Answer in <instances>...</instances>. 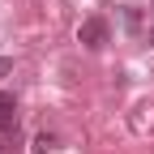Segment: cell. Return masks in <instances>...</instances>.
<instances>
[{"instance_id": "6da1fadb", "label": "cell", "mask_w": 154, "mask_h": 154, "mask_svg": "<svg viewBox=\"0 0 154 154\" xmlns=\"http://www.w3.org/2000/svg\"><path fill=\"white\" fill-rule=\"evenodd\" d=\"M107 34H111V26H107V17H86L82 26H77V43H82L86 51H99V47H107Z\"/></svg>"}, {"instance_id": "7a4b0ae2", "label": "cell", "mask_w": 154, "mask_h": 154, "mask_svg": "<svg viewBox=\"0 0 154 154\" xmlns=\"http://www.w3.org/2000/svg\"><path fill=\"white\" fill-rule=\"evenodd\" d=\"M0 128H17V99L0 90Z\"/></svg>"}, {"instance_id": "3957f363", "label": "cell", "mask_w": 154, "mask_h": 154, "mask_svg": "<svg viewBox=\"0 0 154 154\" xmlns=\"http://www.w3.org/2000/svg\"><path fill=\"white\" fill-rule=\"evenodd\" d=\"M17 150H22L17 128H0V154H17Z\"/></svg>"}, {"instance_id": "277c9868", "label": "cell", "mask_w": 154, "mask_h": 154, "mask_svg": "<svg viewBox=\"0 0 154 154\" xmlns=\"http://www.w3.org/2000/svg\"><path fill=\"white\" fill-rule=\"evenodd\" d=\"M34 150L38 154H51L56 150V137H51V133H38V137H34Z\"/></svg>"}, {"instance_id": "5b68a950", "label": "cell", "mask_w": 154, "mask_h": 154, "mask_svg": "<svg viewBox=\"0 0 154 154\" xmlns=\"http://www.w3.org/2000/svg\"><path fill=\"white\" fill-rule=\"evenodd\" d=\"M13 73V60H9V56H0V77H9Z\"/></svg>"}, {"instance_id": "8992f818", "label": "cell", "mask_w": 154, "mask_h": 154, "mask_svg": "<svg viewBox=\"0 0 154 154\" xmlns=\"http://www.w3.org/2000/svg\"><path fill=\"white\" fill-rule=\"evenodd\" d=\"M150 47H154V30H150Z\"/></svg>"}]
</instances>
